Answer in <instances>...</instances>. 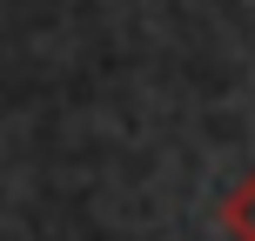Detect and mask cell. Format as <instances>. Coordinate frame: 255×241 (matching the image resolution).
I'll list each match as a JSON object with an SVG mask.
<instances>
[{"label": "cell", "instance_id": "1", "mask_svg": "<svg viewBox=\"0 0 255 241\" xmlns=\"http://www.w3.org/2000/svg\"><path fill=\"white\" fill-rule=\"evenodd\" d=\"M222 228H229L235 241H255V167L222 194Z\"/></svg>", "mask_w": 255, "mask_h": 241}]
</instances>
